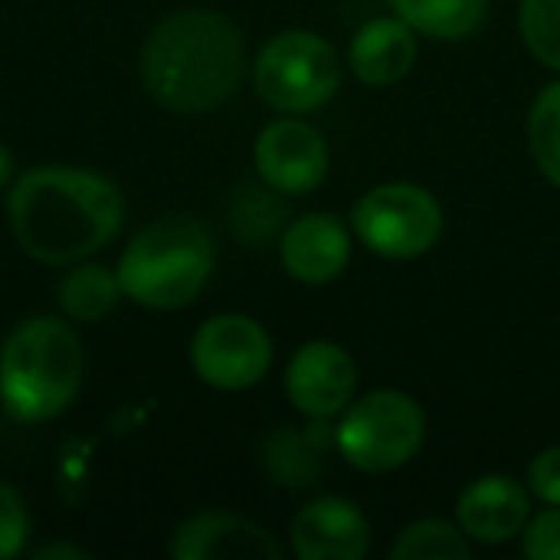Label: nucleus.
Here are the masks:
<instances>
[{"label": "nucleus", "instance_id": "nucleus-1", "mask_svg": "<svg viewBox=\"0 0 560 560\" xmlns=\"http://www.w3.org/2000/svg\"><path fill=\"white\" fill-rule=\"evenodd\" d=\"M10 226L20 249L46 266H69L105 249L125 217L118 187L85 167H33L10 190Z\"/></svg>", "mask_w": 560, "mask_h": 560}, {"label": "nucleus", "instance_id": "nucleus-2", "mask_svg": "<svg viewBox=\"0 0 560 560\" xmlns=\"http://www.w3.org/2000/svg\"><path fill=\"white\" fill-rule=\"evenodd\" d=\"M138 69L154 102L177 115H200L240 89L246 75V39L220 13L180 10L151 26Z\"/></svg>", "mask_w": 560, "mask_h": 560}, {"label": "nucleus", "instance_id": "nucleus-3", "mask_svg": "<svg viewBox=\"0 0 560 560\" xmlns=\"http://www.w3.org/2000/svg\"><path fill=\"white\" fill-rule=\"evenodd\" d=\"M82 384V345L52 315L20 322L0 348V404L16 423L59 417Z\"/></svg>", "mask_w": 560, "mask_h": 560}, {"label": "nucleus", "instance_id": "nucleus-4", "mask_svg": "<svg viewBox=\"0 0 560 560\" xmlns=\"http://www.w3.org/2000/svg\"><path fill=\"white\" fill-rule=\"evenodd\" d=\"M118 285L135 305L171 312L190 305L213 272V240L194 217H161L118 259Z\"/></svg>", "mask_w": 560, "mask_h": 560}, {"label": "nucleus", "instance_id": "nucleus-5", "mask_svg": "<svg viewBox=\"0 0 560 560\" xmlns=\"http://www.w3.org/2000/svg\"><path fill=\"white\" fill-rule=\"evenodd\" d=\"M427 440V413L404 390H374L345 407L335 427V450L361 472H394L407 466Z\"/></svg>", "mask_w": 560, "mask_h": 560}, {"label": "nucleus", "instance_id": "nucleus-6", "mask_svg": "<svg viewBox=\"0 0 560 560\" xmlns=\"http://www.w3.org/2000/svg\"><path fill=\"white\" fill-rule=\"evenodd\" d=\"M253 82L259 98L276 112H315L335 98L341 85V59L325 36L312 30H285L262 46L253 66Z\"/></svg>", "mask_w": 560, "mask_h": 560}, {"label": "nucleus", "instance_id": "nucleus-7", "mask_svg": "<svg viewBox=\"0 0 560 560\" xmlns=\"http://www.w3.org/2000/svg\"><path fill=\"white\" fill-rule=\"evenodd\" d=\"M354 236L384 259H417L430 253L443 233L440 200L407 180L368 190L351 210Z\"/></svg>", "mask_w": 560, "mask_h": 560}, {"label": "nucleus", "instance_id": "nucleus-8", "mask_svg": "<svg viewBox=\"0 0 560 560\" xmlns=\"http://www.w3.org/2000/svg\"><path fill=\"white\" fill-rule=\"evenodd\" d=\"M190 364L217 390H246L272 368V338L249 315H213L190 341Z\"/></svg>", "mask_w": 560, "mask_h": 560}, {"label": "nucleus", "instance_id": "nucleus-9", "mask_svg": "<svg viewBox=\"0 0 560 560\" xmlns=\"http://www.w3.org/2000/svg\"><path fill=\"white\" fill-rule=\"evenodd\" d=\"M358 390V364L335 341L302 345L285 368L289 404L308 420H331L345 413Z\"/></svg>", "mask_w": 560, "mask_h": 560}, {"label": "nucleus", "instance_id": "nucleus-10", "mask_svg": "<svg viewBox=\"0 0 560 560\" xmlns=\"http://www.w3.org/2000/svg\"><path fill=\"white\" fill-rule=\"evenodd\" d=\"M256 171L279 194H308L328 177V144L318 128L299 118H279L256 138Z\"/></svg>", "mask_w": 560, "mask_h": 560}, {"label": "nucleus", "instance_id": "nucleus-11", "mask_svg": "<svg viewBox=\"0 0 560 560\" xmlns=\"http://www.w3.org/2000/svg\"><path fill=\"white\" fill-rule=\"evenodd\" d=\"M177 560H282V545L249 518L230 512H200L177 525L171 538Z\"/></svg>", "mask_w": 560, "mask_h": 560}, {"label": "nucleus", "instance_id": "nucleus-12", "mask_svg": "<svg viewBox=\"0 0 560 560\" xmlns=\"http://www.w3.org/2000/svg\"><path fill=\"white\" fill-rule=\"evenodd\" d=\"M279 259L305 285L335 282L351 262V230L335 213H305L282 230Z\"/></svg>", "mask_w": 560, "mask_h": 560}, {"label": "nucleus", "instance_id": "nucleus-13", "mask_svg": "<svg viewBox=\"0 0 560 560\" xmlns=\"http://www.w3.org/2000/svg\"><path fill=\"white\" fill-rule=\"evenodd\" d=\"M292 551L302 560H361L371 551V525L348 499H315L292 522Z\"/></svg>", "mask_w": 560, "mask_h": 560}, {"label": "nucleus", "instance_id": "nucleus-14", "mask_svg": "<svg viewBox=\"0 0 560 560\" xmlns=\"http://www.w3.org/2000/svg\"><path fill=\"white\" fill-rule=\"evenodd\" d=\"M532 518V492L509 476H482L469 482L456 502V525L479 545H505L525 532Z\"/></svg>", "mask_w": 560, "mask_h": 560}, {"label": "nucleus", "instance_id": "nucleus-15", "mask_svg": "<svg viewBox=\"0 0 560 560\" xmlns=\"http://www.w3.org/2000/svg\"><path fill=\"white\" fill-rule=\"evenodd\" d=\"M348 62L364 85H397L417 62V30L400 16L368 20L348 46Z\"/></svg>", "mask_w": 560, "mask_h": 560}, {"label": "nucleus", "instance_id": "nucleus-16", "mask_svg": "<svg viewBox=\"0 0 560 560\" xmlns=\"http://www.w3.org/2000/svg\"><path fill=\"white\" fill-rule=\"evenodd\" d=\"M325 420H315V427H279L262 443V469L266 476L282 489H305L315 486L325 472V450L328 433H322Z\"/></svg>", "mask_w": 560, "mask_h": 560}, {"label": "nucleus", "instance_id": "nucleus-17", "mask_svg": "<svg viewBox=\"0 0 560 560\" xmlns=\"http://www.w3.org/2000/svg\"><path fill=\"white\" fill-rule=\"evenodd\" d=\"M394 13L433 39H466L479 30L489 0H390Z\"/></svg>", "mask_w": 560, "mask_h": 560}, {"label": "nucleus", "instance_id": "nucleus-18", "mask_svg": "<svg viewBox=\"0 0 560 560\" xmlns=\"http://www.w3.org/2000/svg\"><path fill=\"white\" fill-rule=\"evenodd\" d=\"M59 308L72 318V322H98L105 318L115 302L121 299V285H118V272L85 262L75 266L62 285H59Z\"/></svg>", "mask_w": 560, "mask_h": 560}, {"label": "nucleus", "instance_id": "nucleus-19", "mask_svg": "<svg viewBox=\"0 0 560 560\" xmlns=\"http://www.w3.org/2000/svg\"><path fill=\"white\" fill-rule=\"evenodd\" d=\"M394 560H469L472 558V545L469 535L459 525L440 522V518H423L407 525L394 548Z\"/></svg>", "mask_w": 560, "mask_h": 560}, {"label": "nucleus", "instance_id": "nucleus-20", "mask_svg": "<svg viewBox=\"0 0 560 560\" xmlns=\"http://www.w3.org/2000/svg\"><path fill=\"white\" fill-rule=\"evenodd\" d=\"M528 148L541 174L560 187V82L541 89L528 112Z\"/></svg>", "mask_w": 560, "mask_h": 560}, {"label": "nucleus", "instance_id": "nucleus-21", "mask_svg": "<svg viewBox=\"0 0 560 560\" xmlns=\"http://www.w3.org/2000/svg\"><path fill=\"white\" fill-rule=\"evenodd\" d=\"M276 194H279V190H272V187L266 184V187H246V190L233 200L230 226L236 230V236H240L243 243L262 246V243H269L272 236L282 233L285 207H282V200H279Z\"/></svg>", "mask_w": 560, "mask_h": 560}, {"label": "nucleus", "instance_id": "nucleus-22", "mask_svg": "<svg viewBox=\"0 0 560 560\" xmlns=\"http://www.w3.org/2000/svg\"><path fill=\"white\" fill-rule=\"evenodd\" d=\"M518 30L528 52L560 72V0H522Z\"/></svg>", "mask_w": 560, "mask_h": 560}, {"label": "nucleus", "instance_id": "nucleus-23", "mask_svg": "<svg viewBox=\"0 0 560 560\" xmlns=\"http://www.w3.org/2000/svg\"><path fill=\"white\" fill-rule=\"evenodd\" d=\"M522 555L528 560H560V505H548L528 518L522 532Z\"/></svg>", "mask_w": 560, "mask_h": 560}, {"label": "nucleus", "instance_id": "nucleus-24", "mask_svg": "<svg viewBox=\"0 0 560 560\" xmlns=\"http://www.w3.org/2000/svg\"><path fill=\"white\" fill-rule=\"evenodd\" d=\"M26 535H30V518L23 499L7 482H0V560L16 558L26 545Z\"/></svg>", "mask_w": 560, "mask_h": 560}, {"label": "nucleus", "instance_id": "nucleus-25", "mask_svg": "<svg viewBox=\"0 0 560 560\" xmlns=\"http://www.w3.org/2000/svg\"><path fill=\"white\" fill-rule=\"evenodd\" d=\"M528 492L545 502V505H560V446L541 450L528 463Z\"/></svg>", "mask_w": 560, "mask_h": 560}, {"label": "nucleus", "instance_id": "nucleus-26", "mask_svg": "<svg viewBox=\"0 0 560 560\" xmlns=\"http://www.w3.org/2000/svg\"><path fill=\"white\" fill-rule=\"evenodd\" d=\"M36 560H85L89 558V551H82V548H75V545H46V548H39Z\"/></svg>", "mask_w": 560, "mask_h": 560}, {"label": "nucleus", "instance_id": "nucleus-27", "mask_svg": "<svg viewBox=\"0 0 560 560\" xmlns=\"http://www.w3.org/2000/svg\"><path fill=\"white\" fill-rule=\"evenodd\" d=\"M10 171H13V158H10V151L3 148V141H0V187L10 180Z\"/></svg>", "mask_w": 560, "mask_h": 560}]
</instances>
